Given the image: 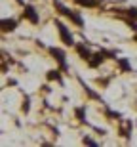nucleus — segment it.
I'll return each instance as SVG.
<instances>
[{
	"mask_svg": "<svg viewBox=\"0 0 137 147\" xmlns=\"http://www.w3.org/2000/svg\"><path fill=\"white\" fill-rule=\"evenodd\" d=\"M132 130H133V122H132V120H124L122 126H120V136L122 138H130Z\"/></svg>",
	"mask_w": 137,
	"mask_h": 147,
	"instance_id": "f8f14e48",
	"label": "nucleus"
},
{
	"mask_svg": "<svg viewBox=\"0 0 137 147\" xmlns=\"http://www.w3.org/2000/svg\"><path fill=\"white\" fill-rule=\"evenodd\" d=\"M116 65H118L120 73H133V67L128 57H116Z\"/></svg>",
	"mask_w": 137,
	"mask_h": 147,
	"instance_id": "1a4fd4ad",
	"label": "nucleus"
},
{
	"mask_svg": "<svg viewBox=\"0 0 137 147\" xmlns=\"http://www.w3.org/2000/svg\"><path fill=\"white\" fill-rule=\"evenodd\" d=\"M80 84H82V88H84V92L88 94V96H90V98H92V99H99V101H101V103H105L103 99H101V96H99L97 92H93V90H92V88H90L88 84H86V82L82 80V78H80Z\"/></svg>",
	"mask_w": 137,
	"mask_h": 147,
	"instance_id": "ddd939ff",
	"label": "nucleus"
},
{
	"mask_svg": "<svg viewBox=\"0 0 137 147\" xmlns=\"http://www.w3.org/2000/svg\"><path fill=\"white\" fill-rule=\"evenodd\" d=\"M46 78H48V80H55L57 84H61V86L65 84V82H63V76H61V69H51V71H48L46 73Z\"/></svg>",
	"mask_w": 137,
	"mask_h": 147,
	"instance_id": "9d476101",
	"label": "nucleus"
},
{
	"mask_svg": "<svg viewBox=\"0 0 137 147\" xmlns=\"http://www.w3.org/2000/svg\"><path fill=\"white\" fill-rule=\"evenodd\" d=\"M116 13L122 16V19H135L137 21V8L135 6H130V8H116Z\"/></svg>",
	"mask_w": 137,
	"mask_h": 147,
	"instance_id": "39448f33",
	"label": "nucleus"
},
{
	"mask_svg": "<svg viewBox=\"0 0 137 147\" xmlns=\"http://www.w3.org/2000/svg\"><path fill=\"white\" fill-rule=\"evenodd\" d=\"M105 59H107V55H105V52L103 50H99V52H95V54L90 57V61H88V65L92 67V69H97L99 65H103L105 63Z\"/></svg>",
	"mask_w": 137,
	"mask_h": 147,
	"instance_id": "0eeeda50",
	"label": "nucleus"
},
{
	"mask_svg": "<svg viewBox=\"0 0 137 147\" xmlns=\"http://www.w3.org/2000/svg\"><path fill=\"white\" fill-rule=\"evenodd\" d=\"M53 25H55V29H57V33H59V40L65 44L67 48H72L76 42H74V36H72L71 29L67 27L61 19H53Z\"/></svg>",
	"mask_w": 137,
	"mask_h": 147,
	"instance_id": "f03ea898",
	"label": "nucleus"
},
{
	"mask_svg": "<svg viewBox=\"0 0 137 147\" xmlns=\"http://www.w3.org/2000/svg\"><path fill=\"white\" fill-rule=\"evenodd\" d=\"M105 107H107V117H109L110 120H120L122 119V113H118V111H112V109H109V105L105 103Z\"/></svg>",
	"mask_w": 137,
	"mask_h": 147,
	"instance_id": "2eb2a0df",
	"label": "nucleus"
},
{
	"mask_svg": "<svg viewBox=\"0 0 137 147\" xmlns=\"http://www.w3.org/2000/svg\"><path fill=\"white\" fill-rule=\"evenodd\" d=\"M74 115H76L78 122H82V124H88V120H86V105H80L74 109Z\"/></svg>",
	"mask_w": 137,
	"mask_h": 147,
	"instance_id": "4468645a",
	"label": "nucleus"
},
{
	"mask_svg": "<svg viewBox=\"0 0 137 147\" xmlns=\"http://www.w3.org/2000/svg\"><path fill=\"white\" fill-rule=\"evenodd\" d=\"M53 6H55V10L59 11L63 17H67V19H71V23H74L76 27H80L82 29L84 27V17L78 13V11H74V10H71V8H67L61 0H53Z\"/></svg>",
	"mask_w": 137,
	"mask_h": 147,
	"instance_id": "f257e3e1",
	"label": "nucleus"
},
{
	"mask_svg": "<svg viewBox=\"0 0 137 147\" xmlns=\"http://www.w3.org/2000/svg\"><path fill=\"white\" fill-rule=\"evenodd\" d=\"M48 52L51 54V57H53V59L59 63V69H61V71H69V63H67V54H65V50L55 48V46H48Z\"/></svg>",
	"mask_w": 137,
	"mask_h": 147,
	"instance_id": "7ed1b4c3",
	"label": "nucleus"
},
{
	"mask_svg": "<svg viewBox=\"0 0 137 147\" xmlns=\"http://www.w3.org/2000/svg\"><path fill=\"white\" fill-rule=\"evenodd\" d=\"M74 2L78 6H82V8H99L105 0H74Z\"/></svg>",
	"mask_w": 137,
	"mask_h": 147,
	"instance_id": "9b49d317",
	"label": "nucleus"
},
{
	"mask_svg": "<svg viewBox=\"0 0 137 147\" xmlns=\"http://www.w3.org/2000/svg\"><path fill=\"white\" fill-rule=\"evenodd\" d=\"M133 42H137V31H135V34H133Z\"/></svg>",
	"mask_w": 137,
	"mask_h": 147,
	"instance_id": "a211bd4d",
	"label": "nucleus"
},
{
	"mask_svg": "<svg viewBox=\"0 0 137 147\" xmlns=\"http://www.w3.org/2000/svg\"><path fill=\"white\" fill-rule=\"evenodd\" d=\"M0 25H2V33H13L17 29V25H19V21L13 19V17H4L0 21Z\"/></svg>",
	"mask_w": 137,
	"mask_h": 147,
	"instance_id": "6e6552de",
	"label": "nucleus"
},
{
	"mask_svg": "<svg viewBox=\"0 0 137 147\" xmlns=\"http://www.w3.org/2000/svg\"><path fill=\"white\" fill-rule=\"evenodd\" d=\"M23 19H27L29 23H33V25H38L40 23V13L36 11L33 4H25L23 6Z\"/></svg>",
	"mask_w": 137,
	"mask_h": 147,
	"instance_id": "20e7f679",
	"label": "nucleus"
},
{
	"mask_svg": "<svg viewBox=\"0 0 137 147\" xmlns=\"http://www.w3.org/2000/svg\"><path fill=\"white\" fill-rule=\"evenodd\" d=\"M74 50H76V54L80 55V59H84V61H90V57L93 55V52L84 42H76L74 44Z\"/></svg>",
	"mask_w": 137,
	"mask_h": 147,
	"instance_id": "423d86ee",
	"label": "nucleus"
},
{
	"mask_svg": "<svg viewBox=\"0 0 137 147\" xmlns=\"http://www.w3.org/2000/svg\"><path fill=\"white\" fill-rule=\"evenodd\" d=\"M21 111L25 115L29 113V111H31V98H29V96H25V98H23V105H21Z\"/></svg>",
	"mask_w": 137,
	"mask_h": 147,
	"instance_id": "dca6fc26",
	"label": "nucleus"
},
{
	"mask_svg": "<svg viewBox=\"0 0 137 147\" xmlns=\"http://www.w3.org/2000/svg\"><path fill=\"white\" fill-rule=\"evenodd\" d=\"M84 143H86V145H99L97 142H95V140H92V138H88V136H84V140H82Z\"/></svg>",
	"mask_w": 137,
	"mask_h": 147,
	"instance_id": "f3484780",
	"label": "nucleus"
}]
</instances>
